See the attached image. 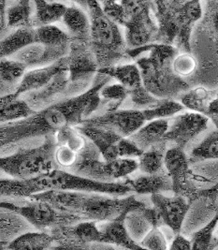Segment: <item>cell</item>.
Masks as SVG:
<instances>
[{"instance_id": "1", "label": "cell", "mask_w": 218, "mask_h": 250, "mask_svg": "<svg viewBox=\"0 0 218 250\" xmlns=\"http://www.w3.org/2000/svg\"><path fill=\"white\" fill-rule=\"evenodd\" d=\"M112 79L98 74L86 91L66 98L45 109L10 123L0 124V150L20 146L36 138L55 135L66 125H79L100 108V90Z\"/></svg>"}, {"instance_id": "2", "label": "cell", "mask_w": 218, "mask_h": 250, "mask_svg": "<svg viewBox=\"0 0 218 250\" xmlns=\"http://www.w3.org/2000/svg\"><path fill=\"white\" fill-rule=\"evenodd\" d=\"M30 198L42 200L58 209L80 216L83 220L99 223L112 220L125 212L139 210L146 204L135 195L113 196L108 194L50 189L32 195Z\"/></svg>"}, {"instance_id": "3", "label": "cell", "mask_w": 218, "mask_h": 250, "mask_svg": "<svg viewBox=\"0 0 218 250\" xmlns=\"http://www.w3.org/2000/svg\"><path fill=\"white\" fill-rule=\"evenodd\" d=\"M178 52L174 45L154 42L147 57L136 59L144 87L158 99L175 100L191 87L172 70V59Z\"/></svg>"}, {"instance_id": "4", "label": "cell", "mask_w": 218, "mask_h": 250, "mask_svg": "<svg viewBox=\"0 0 218 250\" xmlns=\"http://www.w3.org/2000/svg\"><path fill=\"white\" fill-rule=\"evenodd\" d=\"M90 19V45L99 68L122 64L130 59L120 25L105 12L99 0H87Z\"/></svg>"}, {"instance_id": "5", "label": "cell", "mask_w": 218, "mask_h": 250, "mask_svg": "<svg viewBox=\"0 0 218 250\" xmlns=\"http://www.w3.org/2000/svg\"><path fill=\"white\" fill-rule=\"evenodd\" d=\"M31 181L38 188L39 192L58 189L108 194L113 196H126L132 193L131 188L125 181H97L60 168H56L45 174L34 177Z\"/></svg>"}, {"instance_id": "6", "label": "cell", "mask_w": 218, "mask_h": 250, "mask_svg": "<svg viewBox=\"0 0 218 250\" xmlns=\"http://www.w3.org/2000/svg\"><path fill=\"white\" fill-rule=\"evenodd\" d=\"M68 59L69 98L86 91L98 74L99 64L93 53L90 41L71 39Z\"/></svg>"}, {"instance_id": "7", "label": "cell", "mask_w": 218, "mask_h": 250, "mask_svg": "<svg viewBox=\"0 0 218 250\" xmlns=\"http://www.w3.org/2000/svg\"><path fill=\"white\" fill-rule=\"evenodd\" d=\"M126 12L125 40L128 49L156 42L158 22L156 9L139 5L136 0H120Z\"/></svg>"}, {"instance_id": "8", "label": "cell", "mask_w": 218, "mask_h": 250, "mask_svg": "<svg viewBox=\"0 0 218 250\" xmlns=\"http://www.w3.org/2000/svg\"><path fill=\"white\" fill-rule=\"evenodd\" d=\"M16 211L38 230L49 231L54 228L73 225L83 220L80 216L62 211L48 202L33 198L18 205Z\"/></svg>"}, {"instance_id": "9", "label": "cell", "mask_w": 218, "mask_h": 250, "mask_svg": "<svg viewBox=\"0 0 218 250\" xmlns=\"http://www.w3.org/2000/svg\"><path fill=\"white\" fill-rule=\"evenodd\" d=\"M164 166L172 179V193L184 196L192 204L197 201L196 194L198 188L192 179L190 159L185 150L173 146L168 148Z\"/></svg>"}, {"instance_id": "10", "label": "cell", "mask_w": 218, "mask_h": 250, "mask_svg": "<svg viewBox=\"0 0 218 250\" xmlns=\"http://www.w3.org/2000/svg\"><path fill=\"white\" fill-rule=\"evenodd\" d=\"M209 118L206 115L194 112H183L169 120V128L164 141L173 146L185 148L208 128Z\"/></svg>"}, {"instance_id": "11", "label": "cell", "mask_w": 218, "mask_h": 250, "mask_svg": "<svg viewBox=\"0 0 218 250\" xmlns=\"http://www.w3.org/2000/svg\"><path fill=\"white\" fill-rule=\"evenodd\" d=\"M146 123L141 110L118 109L92 115L80 125H93L115 131L122 137H129Z\"/></svg>"}, {"instance_id": "12", "label": "cell", "mask_w": 218, "mask_h": 250, "mask_svg": "<svg viewBox=\"0 0 218 250\" xmlns=\"http://www.w3.org/2000/svg\"><path fill=\"white\" fill-rule=\"evenodd\" d=\"M150 199L152 205L158 210L163 225L171 229L174 234L181 232L192 203L184 196L176 194L173 196L153 194Z\"/></svg>"}, {"instance_id": "13", "label": "cell", "mask_w": 218, "mask_h": 250, "mask_svg": "<svg viewBox=\"0 0 218 250\" xmlns=\"http://www.w3.org/2000/svg\"><path fill=\"white\" fill-rule=\"evenodd\" d=\"M69 84V71L66 69L58 73L43 87L23 94L22 98L35 112H39L60 102L58 98L68 96Z\"/></svg>"}, {"instance_id": "14", "label": "cell", "mask_w": 218, "mask_h": 250, "mask_svg": "<svg viewBox=\"0 0 218 250\" xmlns=\"http://www.w3.org/2000/svg\"><path fill=\"white\" fill-rule=\"evenodd\" d=\"M70 44L45 46L37 42L23 47L12 58L22 62L27 68H40L53 64L69 55Z\"/></svg>"}, {"instance_id": "15", "label": "cell", "mask_w": 218, "mask_h": 250, "mask_svg": "<svg viewBox=\"0 0 218 250\" xmlns=\"http://www.w3.org/2000/svg\"><path fill=\"white\" fill-rule=\"evenodd\" d=\"M105 163L99 149L88 140L86 146L78 153V159L69 171L97 181L111 182L105 172Z\"/></svg>"}, {"instance_id": "16", "label": "cell", "mask_w": 218, "mask_h": 250, "mask_svg": "<svg viewBox=\"0 0 218 250\" xmlns=\"http://www.w3.org/2000/svg\"><path fill=\"white\" fill-rule=\"evenodd\" d=\"M66 69H68L67 57L60 59L56 63L47 65L44 67L31 68L29 70H26L14 95L21 97L23 94L36 91L43 87L60 71Z\"/></svg>"}, {"instance_id": "17", "label": "cell", "mask_w": 218, "mask_h": 250, "mask_svg": "<svg viewBox=\"0 0 218 250\" xmlns=\"http://www.w3.org/2000/svg\"><path fill=\"white\" fill-rule=\"evenodd\" d=\"M127 213L128 212H125L112 220L102 222V225H99L101 230V244L111 245L125 250H143L142 247L133 240L128 233L125 223Z\"/></svg>"}, {"instance_id": "18", "label": "cell", "mask_w": 218, "mask_h": 250, "mask_svg": "<svg viewBox=\"0 0 218 250\" xmlns=\"http://www.w3.org/2000/svg\"><path fill=\"white\" fill-rule=\"evenodd\" d=\"M76 126L99 149L105 161H111L113 159L119 158L117 153V144L121 140L122 136H120L115 131L102 127L87 125H79Z\"/></svg>"}, {"instance_id": "19", "label": "cell", "mask_w": 218, "mask_h": 250, "mask_svg": "<svg viewBox=\"0 0 218 250\" xmlns=\"http://www.w3.org/2000/svg\"><path fill=\"white\" fill-rule=\"evenodd\" d=\"M124 181L131 188L132 193L139 195H153V194L172 192V179L166 169L157 173H143L136 178L129 176Z\"/></svg>"}, {"instance_id": "20", "label": "cell", "mask_w": 218, "mask_h": 250, "mask_svg": "<svg viewBox=\"0 0 218 250\" xmlns=\"http://www.w3.org/2000/svg\"><path fill=\"white\" fill-rule=\"evenodd\" d=\"M35 229L16 210L0 207V243L8 245L27 230Z\"/></svg>"}, {"instance_id": "21", "label": "cell", "mask_w": 218, "mask_h": 250, "mask_svg": "<svg viewBox=\"0 0 218 250\" xmlns=\"http://www.w3.org/2000/svg\"><path fill=\"white\" fill-rule=\"evenodd\" d=\"M169 128L168 119H157L146 122L137 131L128 137L139 148L145 151L153 146L164 141Z\"/></svg>"}, {"instance_id": "22", "label": "cell", "mask_w": 218, "mask_h": 250, "mask_svg": "<svg viewBox=\"0 0 218 250\" xmlns=\"http://www.w3.org/2000/svg\"><path fill=\"white\" fill-rule=\"evenodd\" d=\"M27 68L12 57L0 60V98L14 94Z\"/></svg>"}, {"instance_id": "23", "label": "cell", "mask_w": 218, "mask_h": 250, "mask_svg": "<svg viewBox=\"0 0 218 250\" xmlns=\"http://www.w3.org/2000/svg\"><path fill=\"white\" fill-rule=\"evenodd\" d=\"M98 73L115 79L117 83H121L126 87L128 94L144 86L139 68L136 63L118 64L111 67L99 68Z\"/></svg>"}, {"instance_id": "24", "label": "cell", "mask_w": 218, "mask_h": 250, "mask_svg": "<svg viewBox=\"0 0 218 250\" xmlns=\"http://www.w3.org/2000/svg\"><path fill=\"white\" fill-rule=\"evenodd\" d=\"M55 247V238L50 231L31 229L10 242L6 249L12 250H46Z\"/></svg>"}, {"instance_id": "25", "label": "cell", "mask_w": 218, "mask_h": 250, "mask_svg": "<svg viewBox=\"0 0 218 250\" xmlns=\"http://www.w3.org/2000/svg\"><path fill=\"white\" fill-rule=\"evenodd\" d=\"M36 113L22 96L14 94L0 98V124H6L25 118Z\"/></svg>"}, {"instance_id": "26", "label": "cell", "mask_w": 218, "mask_h": 250, "mask_svg": "<svg viewBox=\"0 0 218 250\" xmlns=\"http://www.w3.org/2000/svg\"><path fill=\"white\" fill-rule=\"evenodd\" d=\"M71 39L90 41V19L80 8L68 7L62 18Z\"/></svg>"}, {"instance_id": "27", "label": "cell", "mask_w": 218, "mask_h": 250, "mask_svg": "<svg viewBox=\"0 0 218 250\" xmlns=\"http://www.w3.org/2000/svg\"><path fill=\"white\" fill-rule=\"evenodd\" d=\"M218 90H211L204 86H196L182 93L178 100L190 112L206 115L211 102L217 98Z\"/></svg>"}, {"instance_id": "28", "label": "cell", "mask_w": 218, "mask_h": 250, "mask_svg": "<svg viewBox=\"0 0 218 250\" xmlns=\"http://www.w3.org/2000/svg\"><path fill=\"white\" fill-rule=\"evenodd\" d=\"M35 42L34 28L31 26L16 28L12 34L0 41V60L17 54L23 47Z\"/></svg>"}, {"instance_id": "29", "label": "cell", "mask_w": 218, "mask_h": 250, "mask_svg": "<svg viewBox=\"0 0 218 250\" xmlns=\"http://www.w3.org/2000/svg\"><path fill=\"white\" fill-rule=\"evenodd\" d=\"M168 143L162 141L143 151L138 158L139 171L142 173H157L165 169V155L168 150Z\"/></svg>"}, {"instance_id": "30", "label": "cell", "mask_w": 218, "mask_h": 250, "mask_svg": "<svg viewBox=\"0 0 218 250\" xmlns=\"http://www.w3.org/2000/svg\"><path fill=\"white\" fill-rule=\"evenodd\" d=\"M36 7L33 25L40 26L61 21L67 6L59 2H48L47 0H33Z\"/></svg>"}, {"instance_id": "31", "label": "cell", "mask_w": 218, "mask_h": 250, "mask_svg": "<svg viewBox=\"0 0 218 250\" xmlns=\"http://www.w3.org/2000/svg\"><path fill=\"white\" fill-rule=\"evenodd\" d=\"M36 193H39V189L31 179L20 180L12 177H0V197L29 199Z\"/></svg>"}, {"instance_id": "32", "label": "cell", "mask_w": 218, "mask_h": 250, "mask_svg": "<svg viewBox=\"0 0 218 250\" xmlns=\"http://www.w3.org/2000/svg\"><path fill=\"white\" fill-rule=\"evenodd\" d=\"M35 42L45 46L70 44L71 38L68 32L52 24H44L34 28Z\"/></svg>"}, {"instance_id": "33", "label": "cell", "mask_w": 218, "mask_h": 250, "mask_svg": "<svg viewBox=\"0 0 218 250\" xmlns=\"http://www.w3.org/2000/svg\"><path fill=\"white\" fill-rule=\"evenodd\" d=\"M185 108L179 101L174 99H159L153 107L142 109L146 122L157 119H168L184 112Z\"/></svg>"}, {"instance_id": "34", "label": "cell", "mask_w": 218, "mask_h": 250, "mask_svg": "<svg viewBox=\"0 0 218 250\" xmlns=\"http://www.w3.org/2000/svg\"><path fill=\"white\" fill-rule=\"evenodd\" d=\"M138 170V159L134 158H117L105 163V172L111 182L126 179Z\"/></svg>"}, {"instance_id": "35", "label": "cell", "mask_w": 218, "mask_h": 250, "mask_svg": "<svg viewBox=\"0 0 218 250\" xmlns=\"http://www.w3.org/2000/svg\"><path fill=\"white\" fill-rule=\"evenodd\" d=\"M215 212V216L206 225L197 230L192 235V250H210L218 248L215 231L218 225V208Z\"/></svg>"}, {"instance_id": "36", "label": "cell", "mask_w": 218, "mask_h": 250, "mask_svg": "<svg viewBox=\"0 0 218 250\" xmlns=\"http://www.w3.org/2000/svg\"><path fill=\"white\" fill-rule=\"evenodd\" d=\"M100 106H105V112L120 109L121 105L128 98V91L119 83H106L100 90Z\"/></svg>"}, {"instance_id": "37", "label": "cell", "mask_w": 218, "mask_h": 250, "mask_svg": "<svg viewBox=\"0 0 218 250\" xmlns=\"http://www.w3.org/2000/svg\"><path fill=\"white\" fill-rule=\"evenodd\" d=\"M57 145L66 146L79 153L86 146L88 139L84 136L76 125H66L55 134Z\"/></svg>"}, {"instance_id": "38", "label": "cell", "mask_w": 218, "mask_h": 250, "mask_svg": "<svg viewBox=\"0 0 218 250\" xmlns=\"http://www.w3.org/2000/svg\"><path fill=\"white\" fill-rule=\"evenodd\" d=\"M7 24L10 27L21 28L32 26L31 20V6L30 2L17 1L6 11Z\"/></svg>"}, {"instance_id": "39", "label": "cell", "mask_w": 218, "mask_h": 250, "mask_svg": "<svg viewBox=\"0 0 218 250\" xmlns=\"http://www.w3.org/2000/svg\"><path fill=\"white\" fill-rule=\"evenodd\" d=\"M190 160L218 159V130L209 133L190 153Z\"/></svg>"}, {"instance_id": "40", "label": "cell", "mask_w": 218, "mask_h": 250, "mask_svg": "<svg viewBox=\"0 0 218 250\" xmlns=\"http://www.w3.org/2000/svg\"><path fill=\"white\" fill-rule=\"evenodd\" d=\"M173 72L180 78L188 81L198 69V60L190 52H178L172 59Z\"/></svg>"}, {"instance_id": "41", "label": "cell", "mask_w": 218, "mask_h": 250, "mask_svg": "<svg viewBox=\"0 0 218 250\" xmlns=\"http://www.w3.org/2000/svg\"><path fill=\"white\" fill-rule=\"evenodd\" d=\"M142 249L151 250H169V241L162 227L152 228L139 242Z\"/></svg>"}, {"instance_id": "42", "label": "cell", "mask_w": 218, "mask_h": 250, "mask_svg": "<svg viewBox=\"0 0 218 250\" xmlns=\"http://www.w3.org/2000/svg\"><path fill=\"white\" fill-rule=\"evenodd\" d=\"M54 158L58 168L69 171L77 161L78 153L66 146L57 145L55 148Z\"/></svg>"}, {"instance_id": "43", "label": "cell", "mask_w": 218, "mask_h": 250, "mask_svg": "<svg viewBox=\"0 0 218 250\" xmlns=\"http://www.w3.org/2000/svg\"><path fill=\"white\" fill-rule=\"evenodd\" d=\"M104 12L119 25L126 23V12L120 0H99Z\"/></svg>"}, {"instance_id": "44", "label": "cell", "mask_w": 218, "mask_h": 250, "mask_svg": "<svg viewBox=\"0 0 218 250\" xmlns=\"http://www.w3.org/2000/svg\"><path fill=\"white\" fill-rule=\"evenodd\" d=\"M117 153L119 158H134L138 159L143 153L128 137H122L117 144Z\"/></svg>"}, {"instance_id": "45", "label": "cell", "mask_w": 218, "mask_h": 250, "mask_svg": "<svg viewBox=\"0 0 218 250\" xmlns=\"http://www.w3.org/2000/svg\"><path fill=\"white\" fill-rule=\"evenodd\" d=\"M206 19L213 30L218 35V0H206Z\"/></svg>"}, {"instance_id": "46", "label": "cell", "mask_w": 218, "mask_h": 250, "mask_svg": "<svg viewBox=\"0 0 218 250\" xmlns=\"http://www.w3.org/2000/svg\"><path fill=\"white\" fill-rule=\"evenodd\" d=\"M169 250H192L191 240L185 238L181 232L174 234V237L169 245Z\"/></svg>"}, {"instance_id": "47", "label": "cell", "mask_w": 218, "mask_h": 250, "mask_svg": "<svg viewBox=\"0 0 218 250\" xmlns=\"http://www.w3.org/2000/svg\"><path fill=\"white\" fill-rule=\"evenodd\" d=\"M206 116L209 120L216 126V129L218 130V98L214 99L209 104L207 110Z\"/></svg>"}, {"instance_id": "48", "label": "cell", "mask_w": 218, "mask_h": 250, "mask_svg": "<svg viewBox=\"0 0 218 250\" xmlns=\"http://www.w3.org/2000/svg\"><path fill=\"white\" fill-rule=\"evenodd\" d=\"M21 201L19 199H11V198H7L4 199L3 197H0V207L2 208H9L12 210H16L17 206L20 205Z\"/></svg>"}, {"instance_id": "49", "label": "cell", "mask_w": 218, "mask_h": 250, "mask_svg": "<svg viewBox=\"0 0 218 250\" xmlns=\"http://www.w3.org/2000/svg\"><path fill=\"white\" fill-rule=\"evenodd\" d=\"M169 1L170 0H153L156 7V15L160 14L167 9Z\"/></svg>"}, {"instance_id": "50", "label": "cell", "mask_w": 218, "mask_h": 250, "mask_svg": "<svg viewBox=\"0 0 218 250\" xmlns=\"http://www.w3.org/2000/svg\"><path fill=\"white\" fill-rule=\"evenodd\" d=\"M6 2L7 0H0V19L1 23H5L6 19Z\"/></svg>"}, {"instance_id": "51", "label": "cell", "mask_w": 218, "mask_h": 250, "mask_svg": "<svg viewBox=\"0 0 218 250\" xmlns=\"http://www.w3.org/2000/svg\"><path fill=\"white\" fill-rule=\"evenodd\" d=\"M71 1L76 3L77 5H79L81 8L87 10V0H71Z\"/></svg>"}, {"instance_id": "52", "label": "cell", "mask_w": 218, "mask_h": 250, "mask_svg": "<svg viewBox=\"0 0 218 250\" xmlns=\"http://www.w3.org/2000/svg\"><path fill=\"white\" fill-rule=\"evenodd\" d=\"M176 2H178V3H184L185 1H187V0H175Z\"/></svg>"}, {"instance_id": "53", "label": "cell", "mask_w": 218, "mask_h": 250, "mask_svg": "<svg viewBox=\"0 0 218 250\" xmlns=\"http://www.w3.org/2000/svg\"><path fill=\"white\" fill-rule=\"evenodd\" d=\"M218 207H217V209H218ZM216 238H217V246H218V236H217V237H216Z\"/></svg>"}, {"instance_id": "54", "label": "cell", "mask_w": 218, "mask_h": 250, "mask_svg": "<svg viewBox=\"0 0 218 250\" xmlns=\"http://www.w3.org/2000/svg\"><path fill=\"white\" fill-rule=\"evenodd\" d=\"M19 2H30V0H17Z\"/></svg>"}, {"instance_id": "55", "label": "cell", "mask_w": 218, "mask_h": 250, "mask_svg": "<svg viewBox=\"0 0 218 250\" xmlns=\"http://www.w3.org/2000/svg\"><path fill=\"white\" fill-rule=\"evenodd\" d=\"M216 42H217V46H218V38L217 39V40H216Z\"/></svg>"}, {"instance_id": "56", "label": "cell", "mask_w": 218, "mask_h": 250, "mask_svg": "<svg viewBox=\"0 0 218 250\" xmlns=\"http://www.w3.org/2000/svg\"><path fill=\"white\" fill-rule=\"evenodd\" d=\"M217 97H218V93H217Z\"/></svg>"}]
</instances>
